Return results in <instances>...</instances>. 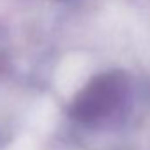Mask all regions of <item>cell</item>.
Wrapping results in <instances>:
<instances>
[{"mask_svg": "<svg viewBox=\"0 0 150 150\" xmlns=\"http://www.w3.org/2000/svg\"><path fill=\"white\" fill-rule=\"evenodd\" d=\"M125 83L120 74H103L96 78L76 99L72 106V117L92 122L111 113L122 101Z\"/></svg>", "mask_w": 150, "mask_h": 150, "instance_id": "1", "label": "cell"}]
</instances>
